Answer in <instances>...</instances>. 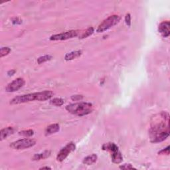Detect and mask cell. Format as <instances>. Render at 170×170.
I'll use <instances>...</instances> for the list:
<instances>
[{
  "label": "cell",
  "instance_id": "obj_1",
  "mask_svg": "<svg viewBox=\"0 0 170 170\" xmlns=\"http://www.w3.org/2000/svg\"><path fill=\"white\" fill-rule=\"evenodd\" d=\"M151 142H162L169 136V115L166 112H162L155 117L154 122L149 131Z\"/></svg>",
  "mask_w": 170,
  "mask_h": 170
},
{
  "label": "cell",
  "instance_id": "obj_2",
  "mask_svg": "<svg viewBox=\"0 0 170 170\" xmlns=\"http://www.w3.org/2000/svg\"><path fill=\"white\" fill-rule=\"evenodd\" d=\"M53 92L50 91L23 94V95H19L11 99L10 101V104L11 105H19V104L34 101H45L49 100L50 98L53 97Z\"/></svg>",
  "mask_w": 170,
  "mask_h": 170
},
{
  "label": "cell",
  "instance_id": "obj_3",
  "mask_svg": "<svg viewBox=\"0 0 170 170\" xmlns=\"http://www.w3.org/2000/svg\"><path fill=\"white\" fill-rule=\"evenodd\" d=\"M66 110L74 116L82 117L92 113L94 107L89 102H77L67 105L66 106Z\"/></svg>",
  "mask_w": 170,
  "mask_h": 170
},
{
  "label": "cell",
  "instance_id": "obj_4",
  "mask_svg": "<svg viewBox=\"0 0 170 170\" xmlns=\"http://www.w3.org/2000/svg\"><path fill=\"white\" fill-rule=\"evenodd\" d=\"M121 20L120 16L118 15H112L104 20L98 27L97 32L102 33L109 29L110 28L115 26L120 22Z\"/></svg>",
  "mask_w": 170,
  "mask_h": 170
},
{
  "label": "cell",
  "instance_id": "obj_5",
  "mask_svg": "<svg viewBox=\"0 0 170 170\" xmlns=\"http://www.w3.org/2000/svg\"><path fill=\"white\" fill-rule=\"evenodd\" d=\"M36 144V141L34 139L24 138L13 141L9 146L14 150H24L33 147Z\"/></svg>",
  "mask_w": 170,
  "mask_h": 170
},
{
  "label": "cell",
  "instance_id": "obj_6",
  "mask_svg": "<svg viewBox=\"0 0 170 170\" xmlns=\"http://www.w3.org/2000/svg\"><path fill=\"white\" fill-rule=\"evenodd\" d=\"M76 149V145L73 142H70L67 145H65L60 150V152L58 153L57 156H56V159L58 162H63L68 157V155Z\"/></svg>",
  "mask_w": 170,
  "mask_h": 170
},
{
  "label": "cell",
  "instance_id": "obj_7",
  "mask_svg": "<svg viewBox=\"0 0 170 170\" xmlns=\"http://www.w3.org/2000/svg\"><path fill=\"white\" fill-rule=\"evenodd\" d=\"M78 35V31L71 30L61 33V34L53 35L50 37L49 39L51 41H65L70 39H73Z\"/></svg>",
  "mask_w": 170,
  "mask_h": 170
},
{
  "label": "cell",
  "instance_id": "obj_8",
  "mask_svg": "<svg viewBox=\"0 0 170 170\" xmlns=\"http://www.w3.org/2000/svg\"><path fill=\"white\" fill-rule=\"evenodd\" d=\"M25 83V82L24 79L22 78H17L7 84V86L6 87V91L7 92L17 91L18 90H20L24 86Z\"/></svg>",
  "mask_w": 170,
  "mask_h": 170
},
{
  "label": "cell",
  "instance_id": "obj_9",
  "mask_svg": "<svg viewBox=\"0 0 170 170\" xmlns=\"http://www.w3.org/2000/svg\"><path fill=\"white\" fill-rule=\"evenodd\" d=\"M158 31L163 37H168L170 35L169 22L166 21L160 23L158 27Z\"/></svg>",
  "mask_w": 170,
  "mask_h": 170
},
{
  "label": "cell",
  "instance_id": "obj_10",
  "mask_svg": "<svg viewBox=\"0 0 170 170\" xmlns=\"http://www.w3.org/2000/svg\"><path fill=\"white\" fill-rule=\"evenodd\" d=\"M15 132V129L12 127H7L6 128H3L1 130V132H0V140L1 141L6 139L8 136L10 135L13 134Z\"/></svg>",
  "mask_w": 170,
  "mask_h": 170
},
{
  "label": "cell",
  "instance_id": "obj_11",
  "mask_svg": "<svg viewBox=\"0 0 170 170\" xmlns=\"http://www.w3.org/2000/svg\"><path fill=\"white\" fill-rule=\"evenodd\" d=\"M59 129H60V126L58 124H51L49 126L47 127V128L45 129V134L46 136L51 135L56 133V132H59Z\"/></svg>",
  "mask_w": 170,
  "mask_h": 170
},
{
  "label": "cell",
  "instance_id": "obj_12",
  "mask_svg": "<svg viewBox=\"0 0 170 170\" xmlns=\"http://www.w3.org/2000/svg\"><path fill=\"white\" fill-rule=\"evenodd\" d=\"M102 150L105 151H108L111 154L114 153L117 151H119V147L114 143H107L105 144L102 147Z\"/></svg>",
  "mask_w": 170,
  "mask_h": 170
},
{
  "label": "cell",
  "instance_id": "obj_13",
  "mask_svg": "<svg viewBox=\"0 0 170 170\" xmlns=\"http://www.w3.org/2000/svg\"><path fill=\"white\" fill-rule=\"evenodd\" d=\"M82 51H73L70 52L69 53H67V55H65V59L66 60H72L73 59H75L77 58L80 57V56H81L82 55Z\"/></svg>",
  "mask_w": 170,
  "mask_h": 170
},
{
  "label": "cell",
  "instance_id": "obj_14",
  "mask_svg": "<svg viewBox=\"0 0 170 170\" xmlns=\"http://www.w3.org/2000/svg\"><path fill=\"white\" fill-rule=\"evenodd\" d=\"M50 155H51V151L46 150L42 153L35 154L34 155V157H33V160H34V161H39V160L49 158Z\"/></svg>",
  "mask_w": 170,
  "mask_h": 170
},
{
  "label": "cell",
  "instance_id": "obj_15",
  "mask_svg": "<svg viewBox=\"0 0 170 170\" xmlns=\"http://www.w3.org/2000/svg\"><path fill=\"white\" fill-rule=\"evenodd\" d=\"M111 158H112V162L116 164L120 163L122 162V160H123V157H122V155L119 150L117 151V152L114 153L112 154Z\"/></svg>",
  "mask_w": 170,
  "mask_h": 170
},
{
  "label": "cell",
  "instance_id": "obj_16",
  "mask_svg": "<svg viewBox=\"0 0 170 170\" xmlns=\"http://www.w3.org/2000/svg\"><path fill=\"white\" fill-rule=\"evenodd\" d=\"M98 156L96 154H92L91 155H88V156L84 158L83 163L85 165H88V166H91V165L94 164L97 161Z\"/></svg>",
  "mask_w": 170,
  "mask_h": 170
},
{
  "label": "cell",
  "instance_id": "obj_17",
  "mask_svg": "<svg viewBox=\"0 0 170 170\" xmlns=\"http://www.w3.org/2000/svg\"><path fill=\"white\" fill-rule=\"evenodd\" d=\"M52 59H53V56L50 55H46L44 56H42L37 59V63L38 64L44 63L47 62V61L51 60Z\"/></svg>",
  "mask_w": 170,
  "mask_h": 170
},
{
  "label": "cell",
  "instance_id": "obj_18",
  "mask_svg": "<svg viewBox=\"0 0 170 170\" xmlns=\"http://www.w3.org/2000/svg\"><path fill=\"white\" fill-rule=\"evenodd\" d=\"M50 103L51 104V105H53L55 106L59 107V106H61L63 105L64 101L63 100L62 98H53V99H52V100H51Z\"/></svg>",
  "mask_w": 170,
  "mask_h": 170
},
{
  "label": "cell",
  "instance_id": "obj_19",
  "mask_svg": "<svg viewBox=\"0 0 170 170\" xmlns=\"http://www.w3.org/2000/svg\"><path fill=\"white\" fill-rule=\"evenodd\" d=\"M94 28L92 27H89L88 29L86 31H85L84 33H83V34L81 35V37H80L79 38H80V39H85V38H87L88 37L92 35L93 34V33H94Z\"/></svg>",
  "mask_w": 170,
  "mask_h": 170
},
{
  "label": "cell",
  "instance_id": "obj_20",
  "mask_svg": "<svg viewBox=\"0 0 170 170\" xmlns=\"http://www.w3.org/2000/svg\"><path fill=\"white\" fill-rule=\"evenodd\" d=\"M19 134L25 136L28 138V137H31L34 134V131L33 130H22L19 132Z\"/></svg>",
  "mask_w": 170,
  "mask_h": 170
},
{
  "label": "cell",
  "instance_id": "obj_21",
  "mask_svg": "<svg viewBox=\"0 0 170 170\" xmlns=\"http://www.w3.org/2000/svg\"><path fill=\"white\" fill-rule=\"evenodd\" d=\"M11 52V49L9 47H2L1 48V51H0V55H1V57H3V56H6L9 54Z\"/></svg>",
  "mask_w": 170,
  "mask_h": 170
},
{
  "label": "cell",
  "instance_id": "obj_22",
  "mask_svg": "<svg viewBox=\"0 0 170 170\" xmlns=\"http://www.w3.org/2000/svg\"><path fill=\"white\" fill-rule=\"evenodd\" d=\"M158 154L159 155H169V146H168L167 148L162 150L161 151H159V152H158Z\"/></svg>",
  "mask_w": 170,
  "mask_h": 170
},
{
  "label": "cell",
  "instance_id": "obj_23",
  "mask_svg": "<svg viewBox=\"0 0 170 170\" xmlns=\"http://www.w3.org/2000/svg\"><path fill=\"white\" fill-rule=\"evenodd\" d=\"M120 169H136V168L132 166L131 164H124V165H123V166H120Z\"/></svg>",
  "mask_w": 170,
  "mask_h": 170
},
{
  "label": "cell",
  "instance_id": "obj_24",
  "mask_svg": "<svg viewBox=\"0 0 170 170\" xmlns=\"http://www.w3.org/2000/svg\"><path fill=\"white\" fill-rule=\"evenodd\" d=\"M125 21L128 26L130 27L131 25V16L130 13L126 14V16L125 17Z\"/></svg>",
  "mask_w": 170,
  "mask_h": 170
},
{
  "label": "cell",
  "instance_id": "obj_25",
  "mask_svg": "<svg viewBox=\"0 0 170 170\" xmlns=\"http://www.w3.org/2000/svg\"><path fill=\"white\" fill-rule=\"evenodd\" d=\"M83 98V96L82 95H73L71 97V99L73 101H81Z\"/></svg>",
  "mask_w": 170,
  "mask_h": 170
},
{
  "label": "cell",
  "instance_id": "obj_26",
  "mask_svg": "<svg viewBox=\"0 0 170 170\" xmlns=\"http://www.w3.org/2000/svg\"><path fill=\"white\" fill-rule=\"evenodd\" d=\"M12 23H13V24H21V23H22V21L20 20L18 17H16V18L13 19Z\"/></svg>",
  "mask_w": 170,
  "mask_h": 170
},
{
  "label": "cell",
  "instance_id": "obj_27",
  "mask_svg": "<svg viewBox=\"0 0 170 170\" xmlns=\"http://www.w3.org/2000/svg\"><path fill=\"white\" fill-rule=\"evenodd\" d=\"M16 73V70H9V71L7 72V74H8V76H13V75L15 74Z\"/></svg>",
  "mask_w": 170,
  "mask_h": 170
},
{
  "label": "cell",
  "instance_id": "obj_28",
  "mask_svg": "<svg viewBox=\"0 0 170 170\" xmlns=\"http://www.w3.org/2000/svg\"><path fill=\"white\" fill-rule=\"evenodd\" d=\"M39 169H51V168L47 166V167H42V168H39Z\"/></svg>",
  "mask_w": 170,
  "mask_h": 170
}]
</instances>
